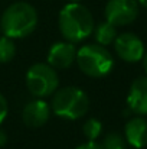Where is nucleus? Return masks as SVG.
Instances as JSON below:
<instances>
[{
	"mask_svg": "<svg viewBox=\"0 0 147 149\" xmlns=\"http://www.w3.org/2000/svg\"><path fill=\"white\" fill-rule=\"evenodd\" d=\"M105 20L111 25L127 26L133 23L139 16V1L137 0H108L105 4Z\"/></svg>",
	"mask_w": 147,
	"mask_h": 149,
	"instance_id": "6",
	"label": "nucleus"
},
{
	"mask_svg": "<svg viewBox=\"0 0 147 149\" xmlns=\"http://www.w3.org/2000/svg\"><path fill=\"white\" fill-rule=\"evenodd\" d=\"M58 28L68 42H81L94 31V17L88 7L79 1H69L62 7L58 17Z\"/></svg>",
	"mask_w": 147,
	"mask_h": 149,
	"instance_id": "1",
	"label": "nucleus"
},
{
	"mask_svg": "<svg viewBox=\"0 0 147 149\" xmlns=\"http://www.w3.org/2000/svg\"><path fill=\"white\" fill-rule=\"evenodd\" d=\"M6 142H7V136H6V133L3 130H0V146H3Z\"/></svg>",
	"mask_w": 147,
	"mask_h": 149,
	"instance_id": "18",
	"label": "nucleus"
},
{
	"mask_svg": "<svg viewBox=\"0 0 147 149\" xmlns=\"http://www.w3.org/2000/svg\"><path fill=\"white\" fill-rule=\"evenodd\" d=\"M79 70L92 78H101L110 74L114 67V59L110 51L99 44L84 45L77 51L75 58Z\"/></svg>",
	"mask_w": 147,
	"mask_h": 149,
	"instance_id": "4",
	"label": "nucleus"
},
{
	"mask_svg": "<svg viewBox=\"0 0 147 149\" xmlns=\"http://www.w3.org/2000/svg\"><path fill=\"white\" fill-rule=\"evenodd\" d=\"M82 132H84V135H85V138L88 141H95L98 136L101 135V132H102V123L98 119L91 117V119H88L84 123Z\"/></svg>",
	"mask_w": 147,
	"mask_h": 149,
	"instance_id": "14",
	"label": "nucleus"
},
{
	"mask_svg": "<svg viewBox=\"0 0 147 149\" xmlns=\"http://www.w3.org/2000/svg\"><path fill=\"white\" fill-rule=\"evenodd\" d=\"M59 80L56 70L49 64H33L26 72V87L29 93L38 99L48 97L58 88Z\"/></svg>",
	"mask_w": 147,
	"mask_h": 149,
	"instance_id": "5",
	"label": "nucleus"
},
{
	"mask_svg": "<svg viewBox=\"0 0 147 149\" xmlns=\"http://www.w3.org/2000/svg\"><path fill=\"white\" fill-rule=\"evenodd\" d=\"M137 1H139V4H141L143 7L147 9V0H137Z\"/></svg>",
	"mask_w": 147,
	"mask_h": 149,
	"instance_id": "20",
	"label": "nucleus"
},
{
	"mask_svg": "<svg viewBox=\"0 0 147 149\" xmlns=\"http://www.w3.org/2000/svg\"><path fill=\"white\" fill-rule=\"evenodd\" d=\"M75 149H102V146H101V143H98L95 141H87L85 143L77 146Z\"/></svg>",
	"mask_w": 147,
	"mask_h": 149,
	"instance_id": "17",
	"label": "nucleus"
},
{
	"mask_svg": "<svg viewBox=\"0 0 147 149\" xmlns=\"http://www.w3.org/2000/svg\"><path fill=\"white\" fill-rule=\"evenodd\" d=\"M38 25L36 9L26 1L12 3L1 15L0 29L12 39L29 36Z\"/></svg>",
	"mask_w": 147,
	"mask_h": 149,
	"instance_id": "2",
	"label": "nucleus"
},
{
	"mask_svg": "<svg viewBox=\"0 0 147 149\" xmlns=\"http://www.w3.org/2000/svg\"><path fill=\"white\" fill-rule=\"evenodd\" d=\"M127 104L133 113L147 116V77H139L131 83Z\"/></svg>",
	"mask_w": 147,
	"mask_h": 149,
	"instance_id": "10",
	"label": "nucleus"
},
{
	"mask_svg": "<svg viewBox=\"0 0 147 149\" xmlns=\"http://www.w3.org/2000/svg\"><path fill=\"white\" fill-rule=\"evenodd\" d=\"M68 1H81V0H68Z\"/></svg>",
	"mask_w": 147,
	"mask_h": 149,
	"instance_id": "21",
	"label": "nucleus"
},
{
	"mask_svg": "<svg viewBox=\"0 0 147 149\" xmlns=\"http://www.w3.org/2000/svg\"><path fill=\"white\" fill-rule=\"evenodd\" d=\"M7 111H9L7 100L4 99V96L0 94V123L4 122V119H6V116H7Z\"/></svg>",
	"mask_w": 147,
	"mask_h": 149,
	"instance_id": "16",
	"label": "nucleus"
},
{
	"mask_svg": "<svg viewBox=\"0 0 147 149\" xmlns=\"http://www.w3.org/2000/svg\"><path fill=\"white\" fill-rule=\"evenodd\" d=\"M16 55V45L12 38L9 36H1L0 38V64L10 62Z\"/></svg>",
	"mask_w": 147,
	"mask_h": 149,
	"instance_id": "13",
	"label": "nucleus"
},
{
	"mask_svg": "<svg viewBox=\"0 0 147 149\" xmlns=\"http://www.w3.org/2000/svg\"><path fill=\"white\" fill-rule=\"evenodd\" d=\"M114 49L115 54L126 62H137L144 55V45L143 41L130 32H124L121 35H117L114 39Z\"/></svg>",
	"mask_w": 147,
	"mask_h": 149,
	"instance_id": "7",
	"label": "nucleus"
},
{
	"mask_svg": "<svg viewBox=\"0 0 147 149\" xmlns=\"http://www.w3.org/2000/svg\"><path fill=\"white\" fill-rule=\"evenodd\" d=\"M115 36H117L115 26L111 25L107 20L102 22V23H99L97 26V29H95V41H97L99 45H102V47H107V45L112 44L114 39H115Z\"/></svg>",
	"mask_w": 147,
	"mask_h": 149,
	"instance_id": "12",
	"label": "nucleus"
},
{
	"mask_svg": "<svg viewBox=\"0 0 147 149\" xmlns=\"http://www.w3.org/2000/svg\"><path fill=\"white\" fill-rule=\"evenodd\" d=\"M101 146L102 149H126V141L120 133L111 132V133L105 135Z\"/></svg>",
	"mask_w": 147,
	"mask_h": 149,
	"instance_id": "15",
	"label": "nucleus"
},
{
	"mask_svg": "<svg viewBox=\"0 0 147 149\" xmlns=\"http://www.w3.org/2000/svg\"><path fill=\"white\" fill-rule=\"evenodd\" d=\"M126 141L133 148L141 149L147 146V120L143 117H133L124 127Z\"/></svg>",
	"mask_w": 147,
	"mask_h": 149,
	"instance_id": "11",
	"label": "nucleus"
},
{
	"mask_svg": "<svg viewBox=\"0 0 147 149\" xmlns=\"http://www.w3.org/2000/svg\"><path fill=\"white\" fill-rule=\"evenodd\" d=\"M77 58V48L72 42H56L48 52V64L55 70L69 68Z\"/></svg>",
	"mask_w": 147,
	"mask_h": 149,
	"instance_id": "8",
	"label": "nucleus"
},
{
	"mask_svg": "<svg viewBox=\"0 0 147 149\" xmlns=\"http://www.w3.org/2000/svg\"><path fill=\"white\" fill-rule=\"evenodd\" d=\"M90 109V99L87 93L78 87H63L53 93L50 111L56 116L77 120L87 114Z\"/></svg>",
	"mask_w": 147,
	"mask_h": 149,
	"instance_id": "3",
	"label": "nucleus"
},
{
	"mask_svg": "<svg viewBox=\"0 0 147 149\" xmlns=\"http://www.w3.org/2000/svg\"><path fill=\"white\" fill-rule=\"evenodd\" d=\"M143 67H144V71H146V74H147V52H144V55H143Z\"/></svg>",
	"mask_w": 147,
	"mask_h": 149,
	"instance_id": "19",
	"label": "nucleus"
},
{
	"mask_svg": "<svg viewBox=\"0 0 147 149\" xmlns=\"http://www.w3.org/2000/svg\"><path fill=\"white\" fill-rule=\"evenodd\" d=\"M50 116V106L45 100H32L29 101L23 111H22V119L23 123L28 127H42L49 120Z\"/></svg>",
	"mask_w": 147,
	"mask_h": 149,
	"instance_id": "9",
	"label": "nucleus"
}]
</instances>
